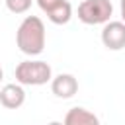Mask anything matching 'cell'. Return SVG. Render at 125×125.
Listing matches in <instances>:
<instances>
[{
  "label": "cell",
  "instance_id": "6da1fadb",
  "mask_svg": "<svg viewBox=\"0 0 125 125\" xmlns=\"http://www.w3.org/2000/svg\"><path fill=\"white\" fill-rule=\"evenodd\" d=\"M45 23L37 16H25L16 31V45L23 55L37 57L45 49Z\"/></svg>",
  "mask_w": 125,
  "mask_h": 125
},
{
  "label": "cell",
  "instance_id": "7a4b0ae2",
  "mask_svg": "<svg viewBox=\"0 0 125 125\" xmlns=\"http://www.w3.org/2000/svg\"><path fill=\"white\" fill-rule=\"evenodd\" d=\"M16 82L21 86H43L51 82L53 70L51 64L45 61H21L16 66Z\"/></svg>",
  "mask_w": 125,
  "mask_h": 125
},
{
  "label": "cell",
  "instance_id": "3957f363",
  "mask_svg": "<svg viewBox=\"0 0 125 125\" xmlns=\"http://www.w3.org/2000/svg\"><path fill=\"white\" fill-rule=\"evenodd\" d=\"M111 14L113 6L109 0H82L78 4V20L86 25H104Z\"/></svg>",
  "mask_w": 125,
  "mask_h": 125
},
{
  "label": "cell",
  "instance_id": "277c9868",
  "mask_svg": "<svg viewBox=\"0 0 125 125\" xmlns=\"http://www.w3.org/2000/svg\"><path fill=\"white\" fill-rule=\"evenodd\" d=\"M102 43L109 51H121L125 49V23L123 21H107L102 27Z\"/></svg>",
  "mask_w": 125,
  "mask_h": 125
},
{
  "label": "cell",
  "instance_id": "5b68a950",
  "mask_svg": "<svg viewBox=\"0 0 125 125\" xmlns=\"http://www.w3.org/2000/svg\"><path fill=\"white\" fill-rule=\"evenodd\" d=\"M51 92L61 98V100H68L72 98L76 92H78V80L74 74H68V72H61L57 76L51 78Z\"/></svg>",
  "mask_w": 125,
  "mask_h": 125
},
{
  "label": "cell",
  "instance_id": "8992f818",
  "mask_svg": "<svg viewBox=\"0 0 125 125\" xmlns=\"http://www.w3.org/2000/svg\"><path fill=\"white\" fill-rule=\"evenodd\" d=\"M25 102V90L21 84L14 82V84H6L0 90V104L6 109H18L21 107Z\"/></svg>",
  "mask_w": 125,
  "mask_h": 125
},
{
  "label": "cell",
  "instance_id": "52a82bcc",
  "mask_svg": "<svg viewBox=\"0 0 125 125\" xmlns=\"http://www.w3.org/2000/svg\"><path fill=\"white\" fill-rule=\"evenodd\" d=\"M64 125H102L98 115L86 107H72L64 115Z\"/></svg>",
  "mask_w": 125,
  "mask_h": 125
},
{
  "label": "cell",
  "instance_id": "ba28073f",
  "mask_svg": "<svg viewBox=\"0 0 125 125\" xmlns=\"http://www.w3.org/2000/svg\"><path fill=\"white\" fill-rule=\"evenodd\" d=\"M70 18H72V6L68 0H62L59 6H55L51 12H47V20L55 25H64L70 21Z\"/></svg>",
  "mask_w": 125,
  "mask_h": 125
},
{
  "label": "cell",
  "instance_id": "9c48e42d",
  "mask_svg": "<svg viewBox=\"0 0 125 125\" xmlns=\"http://www.w3.org/2000/svg\"><path fill=\"white\" fill-rule=\"evenodd\" d=\"M4 2L12 14H25L33 4V0H4Z\"/></svg>",
  "mask_w": 125,
  "mask_h": 125
},
{
  "label": "cell",
  "instance_id": "30bf717a",
  "mask_svg": "<svg viewBox=\"0 0 125 125\" xmlns=\"http://www.w3.org/2000/svg\"><path fill=\"white\" fill-rule=\"evenodd\" d=\"M35 2H37V6L41 8V12H45V14H47V12H51L55 6H59L62 0H35Z\"/></svg>",
  "mask_w": 125,
  "mask_h": 125
},
{
  "label": "cell",
  "instance_id": "8fae6325",
  "mask_svg": "<svg viewBox=\"0 0 125 125\" xmlns=\"http://www.w3.org/2000/svg\"><path fill=\"white\" fill-rule=\"evenodd\" d=\"M119 8H121V21L125 23V0H119Z\"/></svg>",
  "mask_w": 125,
  "mask_h": 125
},
{
  "label": "cell",
  "instance_id": "7c38bea8",
  "mask_svg": "<svg viewBox=\"0 0 125 125\" xmlns=\"http://www.w3.org/2000/svg\"><path fill=\"white\" fill-rule=\"evenodd\" d=\"M49 125H64V123H61V121H51Z\"/></svg>",
  "mask_w": 125,
  "mask_h": 125
},
{
  "label": "cell",
  "instance_id": "4fadbf2b",
  "mask_svg": "<svg viewBox=\"0 0 125 125\" xmlns=\"http://www.w3.org/2000/svg\"><path fill=\"white\" fill-rule=\"evenodd\" d=\"M2 78H4V70H2V66H0V82H2Z\"/></svg>",
  "mask_w": 125,
  "mask_h": 125
}]
</instances>
